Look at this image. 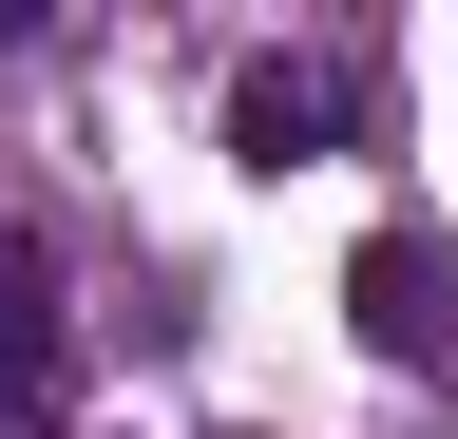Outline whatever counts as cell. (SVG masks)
Instances as JSON below:
<instances>
[{
  "label": "cell",
  "mask_w": 458,
  "mask_h": 439,
  "mask_svg": "<svg viewBox=\"0 0 458 439\" xmlns=\"http://www.w3.org/2000/svg\"><path fill=\"white\" fill-rule=\"evenodd\" d=\"M344 325H363V363H458V249L439 230H363L344 249Z\"/></svg>",
  "instance_id": "1"
},
{
  "label": "cell",
  "mask_w": 458,
  "mask_h": 439,
  "mask_svg": "<svg viewBox=\"0 0 458 439\" xmlns=\"http://www.w3.org/2000/svg\"><path fill=\"white\" fill-rule=\"evenodd\" d=\"M57 363H77L57 249H38V210H0V439H57Z\"/></svg>",
  "instance_id": "2"
},
{
  "label": "cell",
  "mask_w": 458,
  "mask_h": 439,
  "mask_svg": "<svg viewBox=\"0 0 458 439\" xmlns=\"http://www.w3.org/2000/svg\"><path fill=\"white\" fill-rule=\"evenodd\" d=\"M344 115H363L344 58H249L229 77V173H306V153H344Z\"/></svg>",
  "instance_id": "3"
},
{
  "label": "cell",
  "mask_w": 458,
  "mask_h": 439,
  "mask_svg": "<svg viewBox=\"0 0 458 439\" xmlns=\"http://www.w3.org/2000/svg\"><path fill=\"white\" fill-rule=\"evenodd\" d=\"M20 38H38V0H0V58H20Z\"/></svg>",
  "instance_id": "4"
}]
</instances>
